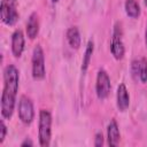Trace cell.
I'll list each match as a JSON object with an SVG mask.
<instances>
[{"label": "cell", "instance_id": "1", "mask_svg": "<svg viewBox=\"0 0 147 147\" xmlns=\"http://www.w3.org/2000/svg\"><path fill=\"white\" fill-rule=\"evenodd\" d=\"M20 72L14 64H8L3 70V90L1 94V115L10 119L15 109L16 95L18 91Z\"/></svg>", "mask_w": 147, "mask_h": 147}, {"label": "cell", "instance_id": "2", "mask_svg": "<svg viewBox=\"0 0 147 147\" xmlns=\"http://www.w3.org/2000/svg\"><path fill=\"white\" fill-rule=\"evenodd\" d=\"M52 137V115L48 110L41 109L39 113V144L42 147H48Z\"/></svg>", "mask_w": 147, "mask_h": 147}, {"label": "cell", "instance_id": "3", "mask_svg": "<svg viewBox=\"0 0 147 147\" xmlns=\"http://www.w3.org/2000/svg\"><path fill=\"white\" fill-rule=\"evenodd\" d=\"M17 0H1L0 17L6 25H15L18 21Z\"/></svg>", "mask_w": 147, "mask_h": 147}, {"label": "cell", "instance_id": "4", "mask_svg": "<svg viewBox=\"0 0 147 147\" xmlns=\"http://www.w3.org/2000/svg\"><path fill=\"white\" fill-rule=\"evenodd\" d=\"M32 77L36 80H41L45 78L46 75V69H45V56H44V51L40 45H37L33 48L32 53Z\"/></svg>", "mask_w": 147, "mask_h": 147}, {"label": "cell", "instance_id": "5", "mask_svg": "<svg viewBox=\"0 0 147 147\" xmlns=\"http://www.w3.org/2000/svg\"><path fill=\"white\" fill-rule=\"evenodd\" d=\"M18 117L22 123L29 125L33 122L34 118V109L33 103L30 98L26 95H22L18 101Z\"/></svg>", "mask_w": 147, "mask_h": 147}, {"label": "cell", "instance_id": "6", "mask_svg": "<svg viewBox=\"0 0 147 147\" xmlns=\"http://www.w3.org/2000/svg\"><path fill=\"white\" fill-rule=\"evenodd\" d=\"M110 78L107 74L106 70L100 69L98 71L96 75V83H95V92H96V96L100 100H105L109 93H110Z\"/></svg>", "mask_w": 147, "mask_h": 147}, {"label": "cell", "instance_id": "7", "mask_svg": "<svg viewBox=\"0 0 147 147\" xmlns=\"http://www.w3.org/2000/svg\"><path fill=\"white\" fill-rule=\"evenodd\" d=\"M110 51L113 56L116 60H122L125 53L124 44L122 40V28L119 23L115 24L114 32H113V38H111V45H110Z\"/></svg>", "mask_w": 147, "mask_h": 147}, {"label": "cell", "instance_id": "8", "mask_svg": "<svg viewBox=\"0 0 147 147\" xmlns=\"http://www.w3.org/2000/svg\"><path fill=\"white\" fill-rule=\"evenodd\" d=\"M24 51V34L21 30H16L11 36V53L15 57H21Z\"/></svg>", "mask_w": 147, "mask_h": 147}, {"label": "cell", "instance_id": "9", "mask_svg": "<svg viewBox=\"0 0 147 147\" xmlns=\"http://www.w3.org/2000/svg\"><path fill=\"white\" fill-rule=\"evenodd\" d=\"M116 100H117V108L121 111H125L129 106H130V96L127 88L125 84H119L117 87V94H116Z\"/></svg>", "mask_w": 147, "mask_h": 147}, {"label": "cell", "instance_id": "10", "mask_svg": "<svg viewBox=\"0 0 147 147\" xmlns=\"http://www.w3.org/2000/svg\"><path fill=\"white\" fill-rule=\"evenodd\" d=\"M107 136H108V145L114 147L117 146L119 144V139H121V133H119V129H118V124L115 119H111L108 124V129H107Z\"/></svg>", "mask_w": 147, "mask_h": 147}, {"label": "cell", "instance_id": "11", "mask_svg": "<svg viewBox=\"0 0 147 147\" xmlns=\"http://www.w3.org/2000/svg\"><path fill=\"white\" fill-rule=\"evenodd\" d=\"M39 33V20L37 13H32L26 23V34L30 39H34Z\"/></svg>", "mask_w": 147, "mask_h": 147}, {"label": "cell", "instance_id": "12", "mask_svg": "<svg viewBox=\"0 0 147 147\" xmlns=\"http://www.w3.org/2000/svg\"><path fill=\"white\" fill-rule=\"evenodd\" d=\"M67 40L70 45L71 48L74 49H78L80 46V34H79V30L76 26H71L68 29L67 31Z\"/></svg>", "mask_w": 147, "mask_h": 147}, {"label": "cell", "instance_id": "13", "mask_svg": "<svg viewBox=\"0 0 147 147\" xmlns=\"http://www.w3.org/2000/svg\"><path fill=\"white\" fill-rule=\"evenodd\" d=\"M125 11L126 15L131 18H138L140 15V7L136 0H126L125 1Z\"/></svg>", "mask_w": 147, "mask_h": 147}, {"label": "cell", "instance_id": "14", "mask_svg": "<svg viewBox=\"0 0 147 147\" xmlns=\"http://www.w3.org/2000/svg\"><path fill=\"white\" fill-rule=\"evenodd\" d=\"M93 49H94V44H93L92 40H88L86 49H85V54H84V57H83V62H82V71L83 72H85L88 68V64H90L91 59H92Z\"/></svg>", "mask_w": 147, "mask_h": 147}, {"label": "cell", "instance_id": "15", "mask_svg": "<svg viewBox=\"0 0 147 147\" xmlns=\"http://www.w3.org/2000/svg\"><path fill=\"white\" fill-rule=\"evenodd\" d=\"M139 79L141 83H147V59H140V67H139Z\"/></svg>", "mask_w": 147, "mask_h": 147}, {"label": "cell", "instance_id": "16", "mask_svg": "<svg viewBox=\"0 0 147 147\" xmlns=\"http://www.w3.org/2000/svg\"><path fill=\"white\" fill-rule=\"evenodd\" d=\"M139 67H140V60H133L131 63V74L133 79H138L139 78Z\"/></svg>", "mask_w": 147, "mask_h": 147}, {"label": "cell", "instance_id": "17", "mask_svg": "<svg viewBox=\"0 0 147 147\" xmlns=\"http://www.w3.org/2000/svg\"><path fill=\"white\" fill-rule=\"evenodd\" d=\"M6 134H7V126L3 122V119H1V122H0V144L3 142Z\"/></svg>", "mask_w": 147, "mask_h": 147}, {"label": "cell", "instance_id": "18", "mask_svg": "<svg viewBox=\"0 0 147 147\" xmlns=\"http://www.w3.org/2000/svg\"><path fill=\"white\" fill-rule=\"evenodd\" d=\"M103 145V136L102 133H96L95 134V139H94V146L95 147H101Z\"/></svg>", "mask_w": 147, "mask_h": 147}, {"label": "cell", "instance_id": "19", "mask_svg": "<svg viewBox=\"0 0 147 147\" xmlns=\"http://www.w3.org/2000/svg\"><path fill=\"white\" fill-rule=\"evenodd\" d=\"M21 146H22V147H25V146H33V142H32L30 139H25V140L21 144Z\"/></svg>", "mask_w": 147, "mask_h": 147}, {"label": "cell", "instance_id": "20", "mask_svg": "<svg viewBox=\"0 0 147 147\" xmlns=\"http://www.w3.org/2000/svg\"><path fill=\"white\" fill-rule=\"evenodd\" d=\"M145 42H146V46H147V25H146V31H145Z\"/></svg>", "mask_w": 147, "mask_h": 147}, {"label": "cell", "instance_id": "21", "mask_svg": "<svg viewBox=\"0 0 147 147\" xmlns=\"http://www.w3.org/2000/svg\"><path fill=\"white\" fill-rule=\"evenodd\" d=\"M145 5H146V7H147V0H145Z\"/></svg>", "mask_w": 147, "mask_h": 147}, {"label": "cell", "instance_id": "22", "mask_svg": "<svg viewBox=\"0 0 147 147\" xmlns=\"http://www.w3.org/2000/svg\"><path fill=\"white\" fill-rule=\"evenodd\" d=\"M52 1H53V2H57L59 0H52Z\"/></svg>", "mask_w": 147, "mask_h": 147}]
</instances>
